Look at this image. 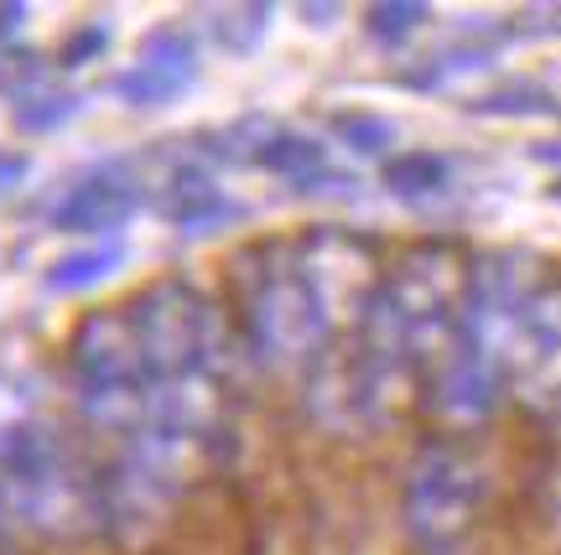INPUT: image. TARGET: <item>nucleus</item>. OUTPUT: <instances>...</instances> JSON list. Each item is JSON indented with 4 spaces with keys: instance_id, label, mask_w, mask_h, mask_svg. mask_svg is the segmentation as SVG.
Returning a JSON list of instances; mask_svg holds the SVG:
<instances>
[{
    "instance_id": "f257e3e1",
    "label": "nucleus",
    "mask_w": 561,
    "mask_h": 555,
    "mask_svg": "<svg viewBox=\"0 0 561 555\" xmlns=\"http://www.w3.org/2000/svg\"><path fill=\"white\" fill-rule=\"evenodd\" d=\"M234 291H240V337L244 354L261 369H312L343 317L318 286V276L301 265L297 239H265L234 259Z\"/></svg>"
},
{
    "instance_id": "f03ea898",
    "label": "nucleus",
    "mask_w": 561,
    "mask_h": 555,
    "mask_svg": "<svg viewBox=\"0 0 561 555\" xmlns=\"http://www.w3.org/2000/svg\"><path fill=\"white\" fill-rule=\"evenodd\" d=\"M462 286H468L462 250L442 244V239L411 244L380 276L354 337H359L369 354H380L385 363L405 369V374H426L432 358L458 333Z\"/></svg>"
},
{
    "instance_id": "7ed1b4c3",
    "label": "nucleus",
    "mask_w": 561,
    "mask_h": 555,
    "mask_svg": "<svg viewBox=\"0 0 561 555\" xmlns=\"http://www.w3.org/2000/svg\"><path fill=\"white\" fill-rule=\"evenodd\" d=\"M0 524L42 540L104 535L100 467L73 447L58 420L42 416L0 452Z\"/></svg>"
},
{
    "instance_id": "20e7f679",
    "label": "nucleus",
    "mask_w": 561,
    "mask_h": 555,
    "mask_svg": "<svg viewBox=\"0 0 561 555\" xmlns=\"http://www.w3.org/2000/svg\"><path fill=\"white\" fill-rule=\"evenodd\" d=\"M125 317L136 333L140 363L157 384H198L214 379L219 384L229 369V322H224L219 301L198 291L193 280L161 276L151 286H140L125 301Z\"/></svg>"
},
{
    "instance_id": "39448f33",
    "label": "nucleus",
    "mask_w": 561,
    "mask_h": 555,
    "mask_svg": "<svg viewBox=\"0 0 561 555\" xmlns=\"http://www.w3.org/2000/svg\"><path fill=\"white\" fill-rule=\"evenodd\" d=\"M68 379H73V400L89 416V426L130 437L146 420L151 374L140 363L125 307H100V312L73 322V333H68Z\"/></svg>"
},
{
    "instance_id": "423d86ee",
    "label": "nucleus",
    "mask_w": 561,
    "mask_h": 555,
    "mask_svg": "<svg viewBox=\"0 0 561 555\" xmlns=\"http://www.w3.org/2000/svg\"><path fill=\"white\" fill-rule=\"evenodd\" d=\"M489 477L458 441H421L401 477V519L421 555H453L483 509Z\"/></svg>"
},
{
    "instance_id": "0eeeda50",
    "label": "nucleus",
    "mask_w": 561,
    "mask_h": 555,
    "mask_svg": "<svg viewBox=\"0 0 561 555\" xmlns=\"http://www.w3.org/2000/svg\"><path fill=\"white\" fill-rule=\"evenodd\" d=\"M405 384H411L405 369L385 363L380 354L364 348L359 337H348V343H333L301 374V405H307V416L318 420L322 431H333V437H364V431L396 420V405H401Z\"/></svg>"
},
{
    "instance_id": "6e6552de",
    "label": "nucleus",
    "mask_w": 561,
    "mask_h": 555,
    "mask_svg": "<svg viewBox=\"0 0 561 555\" xmlns=\"http://www.w3.org/2000/svg\"><path fill=\"white\" fill-rule=\"evenodd\" d=\"M504 384L520 400H557L561 395V270L520 307L500 348Z\"/></svg>"
},
{
    "instance_id": "1a4fd4ad",
    "label": "nucleus",
    "mask_w": 561,
    "mask_h": 555,
    "mask_svg": "<svg viewBox=\"0 0 561 555\" xmlns=\"http://www.w3.org/2000/svg\"><path fill=\"white\" fill-rule=\"evenodd\" d=\"M146 198H151V187L136 177L130 161H100L73 187H62V198L47 208V223L58 234H83L94 244V239L121 234L125 223L146 208Z\"/></svg>"
},
{
    "instance_id": "9d476101",
    "label": "nucleus",
    "mask_w": 561,
    "mask_h": 555,
    "mask_svg": "<svg viewBox=\"0 0 561 555\" xmlns=\"http://www.w3.org/2000/svg\"><path fill=\"white\" fill-rule=\"evenodd\" d=\"M504 369L494 358L473 348V343H462L453 333V343L432 358V369H426V411H437L447 426H479L500 411L504 400Z\"/></svg>"
},
{
    "instance_id": "9b49d317",
    "label": "nucleus",
    "mask_w": 561,
    "mask_h": 555,
    "mask_svg": "<svg viewBox=\"0 0 561 555\" xmlns=\"http://www.w3.org/2000/svg\"><path fill=\"white\" fill-rule=\"evenodd\" d=\"M151 198H157L161 219L172 223V229H182V234H214V229H224V223H234L244 213L240 203L219 187L214 166L203 157H182L178 166L151 187Z\"/></svg>"
},
{
    "instance_id": "f8f14e48",
    "label": "nucleus",
    "mask_w": 561,
    "mask_h": 555,
    "mask_svg": "<svg viewBox=\"0 0 561 555\" xmlns=\"http://www.w3.org/2000/svg\"><path fill=\"white\" fill-rule=\"evenodd\" d=\"M385 193L405 208H437V203L453 198L458 187V161L447 151H432V146H416V151H396V157L380 166Z\"/></svg>"
},
{
    "instance_id": "ddd939ff",
    "label": "nucleus",
    "mask_w": 561,
    "mask_h": 555,
    "mask_svg": "<svg viewBox=\"0 0 561 555\" xmlns=\"http://www.w3.org/2000/svg\"><path fill=\"white\" fill-rule=\"evenodd\" d=\"M125 259H130V250H125L121 239L79 244V250L58 255L47 270H42V291H47V297H79V291H89V286H100V280L115 276Z\"/></svg>"
},
{
    "instance_id": "4468645a",
    "label": "nucleus",
    "mask_w": 561,
    "mask_h": 555,
    "mask_svg": "<svg viewBox=\"0 0 561 555\" xmlns=\"http://www.w3.org/2000/svg\"><path fill=\"white\" fill-rule=\"evenodd\" d=\"M271 21H276V5L265 0H244V5H208L203 11V37L214 42L229 58H250L265 37H271Z\"/></svg>"
},
{
    "instance_id": "2eb2a0df",
    "label": "nucleus",
    "mask_w": 561,
    "mask_h": 555,
    "mask_svg": "<svg viewBox=\"0 0 561 555\" xmlns=\"http://www.w3.org/2000/svg\"><path fill=\"white\" fill-rule=\"evenodd\" d=\"M193 73H178V68H157V62H130L110 79V94L125 104V109H167L178 104L187 89H193Z\"/></svg>"
},
{
    "instance_id": "dca6fc26",
    "label": "nucleus",
    "mask_w": 561,
    "mask_h": 555,
    "mask_svg": "<svg viewBox=\"0 0 561 555\" xmlns=\"http://www.w3.org/2000/svg\"><path fill=\"white\" fill-rule=\"evenodd\" d=\"M255 166L271 172V177H286L291 187H301V182H312L328 172V146H322L318 136H301V130L276 125L271 140L261 146V161H255Z\"/></svg>"
},
{
    "instance_id": "f3484780",
    "label": "nucleus",
    "mask_w": 561,
    "mask_h": 555,
    "mask_svg": "<svg viewBox=\"0 0 561 555\" xmlns=\"http://www.w3.org/2000/svg\"><path fill=\"white\" fill-rule=\"evenodd\" d=\"M494 68V42H453V47H442L432 58H421L416 68H405L401 83L405 89H447V83L458 79H473V73H489Z\"/></svg>"
},
{
    "instance_id": "a211bd4d",
    "label": "nucleus",
    "mask_w": 561,
    "mask_h": 555,
    "mask_svg": "<svg viewBox=\"0 0 561 555\" xmlns=\"http://www.w3.org/2000/svg\"><path fill=\"white\" fill-rule=\"evenodd\" d=\"M462 109L483 119H536V115H557L561 100L536 79H510L500 89H489V94H473Z\"/></svg>"
},
{
    "instance_id": "6ab92c4d",
    "label": "nucleus",
    "mask_w": 561,
    "mask_h": 555,
    "mask_svg": "<svg viewBox=\"0 0 561 555\" xmlns=\"http://www.w3.org/2000/svg\"><path fill=\"white\" fill-rule=\"evenodd\" d=\"M83 109H89V94H83V89L53 83V89L32 94L26 104H16V109H11V125H16L21 136H58L62 125H73Z\"/></svg>"
},
{
    "instance_id": "aec40b11",
    "label": "nucleus",
    "mask_w": 561,
    "mask_h": 555,
    "mask_svg": "<svg viewBox=\"0 0 561 555\" xmlns=\"http://www.w3.org/2000/svg\"><path fill=\"white\" fill-rule=\"evenodd\" d=\"M53 62L58 58H47L37 47H0V100L16 109L32 94L53 89Z\"/></svg>"
},
{
    "instance_id": "412c9836",
    "label": "nucleus",
    "mask_w": 561,
    "mask_h": 555,
    "mask_svg": "<svg viewBox=\"0 0 561 555\" xmlns=\"http://www.w3.org/2000/svg\"><path fill=\"white\" fill-rule=\"evenodd\" d=\"M42 420V384L21 369H0V452Z\"/></svg>"
},
{
    "instance_id": "4be33fe9",
    "label": "nucleus",
    "mask_w": 561,
    "mask_h": 555,
    "mask_svg": "<svg viewBox=\"0 0 561 555\" xmlns=\"http://www.w3.org/2000/svg\"><path fill=\"white\" fill-rule=\"evenodd\" d=\"M333 140L354 157L390 161L396 157V119L375 115V109H343V115H333Z\"/></svg>"
},
{
    "instance_id": "5701e85b",
    "label": "nucleus",
    "mask_w": 561,
    "mask_h": 555,
    "mask_svg": "<svg viewBox=\"0 0 561 555\" xmlns=\"http://www.w3.org/2000/svg\"><path fill=\"white\" fill-rule=\"evenodd\" d=\"M136 62H157V68H178V73H203V53H198V37L178 26V21H161L151 26L146 37L136 42Z\"/></svg>"
},
{
    "instance_id": "b1692460",
    "label": "nucleus",
    "mask_w": 561,
    "mask_h": 555,
    "mask_svg": "<svg viewBox=\"0 0 561 555\" xmlns=\"http://www.w3.org/2000/svg\"><path fill=\"white\" fill-rule=\"evenodd\" d=\"M426 21H432V5H421V0H380L364 11V32L380 47H405Z\"/></svg>"
},
{
    "instance_id": "393cba45",
    "label": "nucleus",
    "mask_w": 561,
    "mask_h": 555,
    "mask_svg": "<svg viewBox=\"0 0 561 555\" xmlns=\"http://www.w3.org/2000/svg\"><path fill=\"white\" fill-rule=\"evenodd\" d=\"M110 42H115V26H110L104 16L79 21L58 47V68L62 73H79V68H89V62H100L104 53H110Z\"/></svg>"
},
{
    "instance_id": "a878e982",
    "label": "nucleus",
    "mask_w": 561,
    "mask_h": 555,
    "mask_svg": "<svg viewBox=\"0 0 561 555\" xmlns=\"http://www.w3.org/2000/svg\"><path fill=\"white\" fill-rule=\"evenodd\" d=\"M515 37H561V5H525L520 16L510 21Z\"/></svg>"
},
{
    "instance_id": "bb28decb",
    "label": "nucleus",
    "mask_w": 561,
    "mask_h": 555,
    "mask_svg": "<svg viewBox=\"0 0 561 555\" xmlns=\"http://www.w3.org/2000/svg\"><path fill=\"white\" fill-rule=\"evenodd\" d=\"M26 177H32V157H26V151H11V146H0V198L16 193Z\"/></svg>"
},
{
    "instance_id": "cd10ccee",
    "label": "nucleus",
    "mask_w": 561,
    "mask_h": 555,
    "mask_svg": "<svg viewBox=\"0 0 561 555\" xmlns=\"http://www.w3.org/2000/svg\"><path fill=\"white\" fill-rule=\"evenodd\" d=\"M26 16H32L26 0H0V47H11V37L26 26Z\"/></svg>"
},
{
    "instance_id": "c85d7f7f",
    "label": "nucleus",
    "mask_w": 561,
    "mask_h": 555,
    "mask_svg": "<svg viewBox=\"0 0 561 555\" xmlns=\"http://www.w3.org/2000/svg\"><path fill=\"white\" fill-rule=\"evenodd\" d=\"M333 16H343L339 5H301V21H312V26H333Z\"/></svg>"
},
{
    "instance_id": "c756f323",
    "label": "nucleus",
    "mask_w": 561,
    "mask_h": 555,
    "mask_svg": "<svg viewBox=\"0 0 561 555\" xmlns=\"http://www.w3.org/2000/svg\"><path fill=\"white\" fill-rule=\"evenodd\" d=\"M536 161H546V166H561V140H541L536 151H530Z\"/></svg>"
},
{
    "instance_id": "7c9ffc66",
    "label": "nucleus",
    "mask_w": 561,
    "mask_h": 555,
    "mask_svg": "<svg viewBox=\"0 0 561 555\" xmlns=\"http://www.w3.org/2000/svg\"><path fill=\"white\" fill-rule=\"evenodd\" d=\"M557 519H561V473H557Z\"/></svg>"
},
{
    "instance_id": "2f4dec72",
    "label": "nucleus",
    "mask_w": 561,
    "mask_h": 555,
    "mask_svg": "<svg viewBox=\"0 0 561 555\" xmlns=\"http://www.w3.org/2000/svg\"><path fill=\"white\" fill-rule=\"evenodd\" d=\"M551 203H557V208H561V182H557V187H551Z\"/></svg>"
},
{
    "instance_id": "473e14b6",
    "label": "nucleus",
    "mask_w": 561,
    "mask_h": 555,
    "mask_svg": "<svg viewBox=\"0 0 561 555\" xmlns=\"http://www.w3.org/2000/svg\"><path fill=\"white\" fill-rule=\"evenodd\" d=\"M557 411H561V395H557Z\"/></svg>"
},
{
    "instance_id": "72a5a7b5",
    "label": "nucleus",
    "mask_w": 561,
    "mask_h": 555,
    "mask_svg": "<svg viewBox=\"0 0 561 555\" xmlns=\"http://www.w3.org/2000/svg\"><path fill=\"white\" fill-rule=\"evenodd\" d=\"M0 535H5V524H0Z\"/></svg>"
}]
</instances>
